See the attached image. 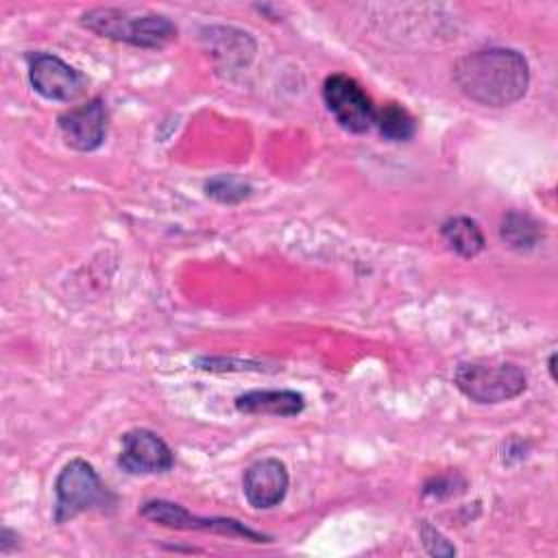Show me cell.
Wrapping results in <instances>:
<instances>
[{
    "label": "cell",
    "mask_w": 558,
    "mask_h": 558,
    "mask_svg": "<svg viewBox=\"0 0 558 558\" xmlns=\"http://www.w3.org/2000/svg\"><path fill=\"white\" fill-rule=\"evenodd\" d=\"M456 480L458 475H438V477H432L429 482H425L423 486V495H432V497H449L453 495L456 490Z\"/></svg>",
    "instance_id": "18"
},
{
    "label": "cell",
    "mask_w": 558,
    "mask_h": 558,
    "mask_svg": "<svg viewBox=\"0 0 558 558\" xmlns=\"http://www.w3.org/2000/svg\"><path fill=\"white\" fill-rule=\"evenodd\" d=\"M142 517L150 519L153 523H159L163 527L172 530H205V532H218L227 536H240L253 543H264L268 541L264 534L246 527L238 519H227V517H196L190 510H185L179 504L166 501V499H153L142 506Z\"/></svg>",
    "instance_id": "6"
},
{
    "label": "cell",
    "mask_w": 558,
    "mask_h": 558,
    "mask_svg": "<svg viewBox=\"0 0 558 558\" xmlns=\"http://www.w3.org/2000/svg\"><path fill=\"white\" fill-rule=\"evenodd\" d=\"M203 190L209 198H214L222 205H238V203L246 201L253 192L251 183L238 174H216L205 181Z\"/></svg>",
    "instance_id": "16"
},
{
    "label": "cell",
    "mask_w": 558,
    "mask_h": 558,
    "mask_svg": "<svg viewBox=\"0 0 558 558\" xmlns=\"http://www.w3.org/2000/svg\"><path fill=\"white\" fill-rule=\"evenodd\" d=\"M305 408V399L296 390H248L235 399V410L242 414L296 416Z\"/></svg>",
    "instance_id": "11"
},
{
    "label": "cell",
    "mask_w": 558,
    "mask_h": 558,
    "mask_svg": "<svg viewBox=\"0 0 558 558\" xmlns=\"http://www.w3.org/2000/svg\"><path fill=\"white\" fill-rule=\"evenodd\" d=\"M211 46V54L220 59L227 68H240L246 65L255 52V41L248 33H242L238 28H225V26H211L205 35Z\"/></svg>",
    "instance_id": "12"
},
{
    "label": "cell",
    "mask_w": 558,
    "mask_h": 558,
    "mask_svg": "<svg viewBox=\"0 0 558 558\" xmlns=\"http://www.w3.org/2000/svg\"><path fill=\"white\" fill-rule=\"evenodd\" d=\"M418 534H421V543L427 549V554H432V556H453L456 554V547L429 521H421Z\"/></svg>",
    "instance_id": "17"
},
{
    "label": "cell",
    "mask_w": 558,
    "mask_h": 558,
    "mask_svg": "<svg viewBox=\"0 0 558 558\" xmlns=\"http://www.w3.org/2000/svg\"><path fill=\"white\" fill-rule=\"evenodd\" d=\"M323 100L336 122L349 133H366L375 124V105L362 85L347 74H331L323 83Z\"/></svg>",
    "instance_id": "5"
},
{
    "label": "cell",
    "mask_w": 558,
    "mask_h": 558,
    "mask_svg": "<svg viewBox=\"0 0 558 558\" xmlns=\"http://www.w3.org/2000/svg\"><path fill=\"white\" fill-rule=\"evenodd\" d=\"M118 464L131 475H153L170 471L174 456L163 438H159L155 432L135 427L122 436Z\"/></svg>",
    "instance_id": "8"
},
{
    "label": "cell",
    "mask_w": 558,
    "mask_h": 558,
    "mask_svg": "<svg viewBox=\"0 0 558 558\" xmlns=\"http://www.w3.org/2000/svg\"><path fill=\"white\" fill-rule=\"evenodd\" d=\"M499 238L514 251H530L541 242L543 229L532 216L521 211H508L501 218Z\"/></svg>",
    "instance_id": "14"
},
{
    "label": "cell",
    "mask_w": 558,
    "mask_h": 558,
    "mask_svg": "<svg viewBox=\"0 0 558 558\" xmlns=\"http://www.w3.org/2000/svg\"><path fill=\"white\" fill-rule=\"evenodd\" d=\"M440 235L447 242V246L460 257H475L477 253L484 251V244H486L480 225L466 216L447 218L440 225Z\"/></svg>",
    "instance_id": "13"
},
{
    "label": "cell",
    "mask_w": 558,
    "mask_h": 558,
    "mask_svg": "<svg viewBox=\"0 0 558 558\" xmlns=\"http://www.w3.org/2000/svg\"><path fill=\"white\" fill-rule=\"evenodd\" d=\"M26 61L28 81L33 89L46 100L70 102L76 100L87 87V78L57 54L33 52L26 57Z\"/></svg>",
    "instance_id": "7"
},
{
    "label": "cell",
    "mask_w": 558,
    "mask_h": 558,
    "mask_svg": "<svg viewBox=\"0 0 558 558\" xmlns=\"http://www.w3.org/2000/svg\"><path fill=\"white\" fill-rule=\"evenodd\" d=\"M107 107L100 98H92L59 116V131L72 150L92 153L102 146L107 137Z\"/></svg>",
    "instance_id": "9"
},
{
    "label": "cell",
    "mask_w": 558,
    "mask_h": 558,
    "mask_svg": "<svg viewBox=\"0 0 558 558\" xmlns=\"http://www.w3.org/2000/svg\"><path fill=\"white\" fill-rule=\"evenodd\" d=\"M116 506V495L100 480L96 469L83 460L72 458L54 482V523H65L83 512H105Z\"/></svg>",
    "instance_id": "3"
},
{
    "label": "cell",
    "mask_w": 558,
    "mask_h": 558,
    "mask_svg": "<svg viewBox=\"0 0 558 558\" xmlns=\"http://www.w3.org/2000/svg\"><path fill=\"white\" fill-rule=\"evenodd\" d=\"M458 390L475 403H501L527 388L525 371L514 362L475 360L462 362L453 373Z\"/></svg>",
    "instance_id": "4"
},
{
    "label": "cell",
    "mask_w": 558,
    "mask_h": 558,
    "mask_svg": "<svg viewBox=\"0 0 558 558\" xmlns=\"http://www.w3.org/2000/svg\"><path fill=\"white\" fill-rule=\"evenodd\" d=\"M554 364H556V353L549 355V373H551V379H556V366H554Z\"/></svg>",
    "instance_id": "19"
},
{
    "label": "cell",
    "mask_w": 558,
    "mask_h": 558,
    "mask_svg": "<svg viewBox=\"0 0 558 558\" xmlns=\"http://www.w3.org/2000/svg\"><path fill=\"white\" fill-rule=\"evenodd\" d=\"M458 89L486 107H508L525 96L530 85V65L512 48H484L464 54L453 65Z\"/></svg>",
    "instance_id": "1"
},
{
    "label": "cell",
    "mask_w": 558,
    "mask_h": 558,
    "mask_svg": "<svg viewBox=\"0 0 558 558\" xmlns=\"http://www.w3.org/2000/svg\"><path fill=\"white\" fill-rule=\"evenodd\" d=\"M375 126L388 142H408L416 131V120L399 102H388L375 113Z\"/></svg>",
    "instance_id": "15"
},
{
    "label": "cell",
    "mask_w": 558,
    "mask_h": 558,
    "mask_svg": "<svg viewBox=\"0 0 558 558\" xmlns=\"http://www.w3.org/2000/svg\"><path fill=\"white\" fill-rule=\"evenodd\" d=\"M288 469L277 458H262L253 462L242 477V490L253 508H275L286 499L288 493Z\"/></svg>",
    "instance_id": "10"
},
{
    "label": "cell",
    "mask_w": 558,
    "mask_h": 558,
    "mask_svg": "<svg viewBox=\"0 0 558 558\" xmlns=\"http://www.w3.org/2000/svg\"><path fill=\"white\" fill-rule=\"evenodd\" d=\"M81 24L107 39L135 48H163L177 39V26L159 13H131L118 7H96L81 15Z\"/></svg>",
    "instance_id": "2"
}]
</instances>
